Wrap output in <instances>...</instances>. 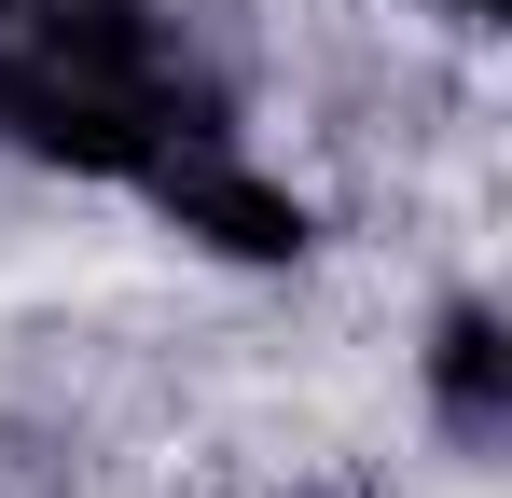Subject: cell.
<instances>
[{
	"label": "cell",
	"instance_id": "277c9868",
	"mask_svg": "<svg viewBox=\"0 0 512 498\" xmlns=\"http://www.w3.org/2000/svg\"><path fill=\"white\" fill-rule=\"evenodd\" d=\"M429 14H443L457 42H499V14H512V0H429Z\"/></svg>",
	"mask_w": 512,
	"mask_h": 498
},
{
	"label": "cell",
	"instance_id": "7a4b0ae2",
	"mask_svg": "<svg viewBox=\"0 0 512 498\" xmlns=\"http://www.w3.org/2000/svg\"><path fill=\"white\" fill-rule=\"evenodd\" d=\"M139 208H153L180 249L236 263V277H291V263L319 249V194H305L291 166L263 153L250 125H208V139H180V153L139 180Z\"/></svg>",
	"mask_w": 512,
	"mask_h": 498
},
{
	"label": "cell",
	"instance_id": "5b68a950",
	"mask_svg": "<svg viewBox=\"0 0 512 498\" xmlns=\"http://www.w3.org/2000/svg\"><path fill=\"white\" fill-rule=\"evenodd\" d=\"M0 14H14V0H0Z\"/></svg>",
	"mask_w": 512,
	"mask_h": 498
},
{
	"label": "cell",
	"instance_id": "6da1fadb",
	"mask_svg": "<svg viewBox=\"0 0 512 498\" xmlns=\"http://www.w3.org/2000/svg\"><path fill=\"white\" fill-rule=\"evenodd\" d=\"M236 125V83L167 0H14L0 14V153L84 194H139L180 139Z\"/></svg>",
	"mask_w": 512,
	"mask_h": 498
},
{
	"label": "cell",
	"instance_id": "3957f363",
	"mask_svg": "<svg viewBox=\"0 0 512 498\" xmlns=\"http://www.w3.org/2000/svg\"><path fill=\"white\" fill-rule=\"evenodd\" d=\"M416 415L471 471L512 443V319H499V291H443L416 319Z\"/></svg>",
	"mask_w": 512,
	"mask_h": 498
}]
</instances>
